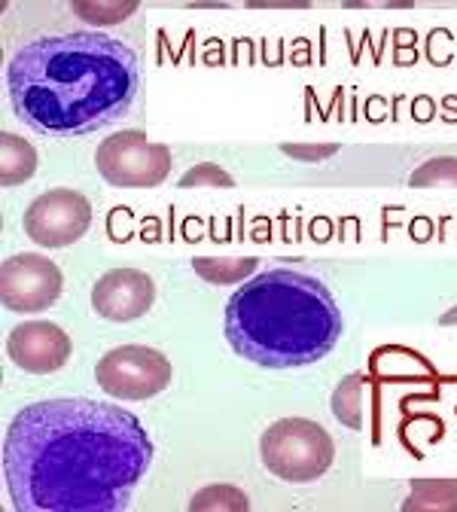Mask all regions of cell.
Instances as JSON below:
<instances>
[{
	"label": "cell",
	"mask_w": 457,
	"mask_h": 512,
	"mask_svg": "<svg viewBox=\"0 0 457 512\" xmlns=\"http://www.w3.org/2000/svg\"><path fill=\"white\" fill-rule=\"evenodd\" d=\"M290 156H311V159H320V156H330V153H336V147H284Z\"/></svg>",
	"instance_id": "16"
},
{
	"label": "cell",
	"mask_w": 457,
	"mask_h": 512,
	"mask_svg": "<svg viewBox=\"0 0 457 512\" xmlns=\"http://www.w3.org/2000/svg\"><path fill=\"white\" fill-rule=\"evenodd\" d=\"M360 394H363V375H348L342 381V388L333 397V412L339 415V421L345 427H360L363 412H360Z\"/></svg>",
	"instance_id": "13"
},
{
	"label": "cell",
	"mask_w": 457,
	"mask_h": 512,
	"mask_svg": "<svg viewBox=\"0 0 457 512\" xmlns=\"http://www.w3.org/2000/svg\"><path fill=\"white\" fill-rule=\"evenodd\" d=\"M454 320H457V308H454V311H448V314L442 317V324H454Z\"/></svg>",
	"instance_id": "17"
},
{
	"label": "cell",
	"mask_w": 457,
	"mask_h": 512,
	"mask_svg": "<svg viewBox=\"0 0 457 512\" xmlns=\"http://www.w3.org/2000/svg\"><path fill=\"white\" fill-rule=\"evenodd\" d=\"M259 455H263L269 473L281 482L308 485L333 467L336 445L320 424L308 418H284L263 433Z\"/></svg>",
	"instance_id": "4"
},
{
	"label": "cell",
	"mask_w": 457,
	"mask_h": 512,
	"mask_svg": "<svg viewBox=\"0 0 457 512\" xmlns=\"http://www.w3.org/2000/svg\"><path fill=\"white\" fill-rule=\"evenodd\" d=\"M199 183H217V186H232V177L214 165H199L195 171H186L180 186H199Z\"/></svg>",
	"instance_id": "15"
},
{
	"label": "cell",
	"mask_w": 457,
	"mask_h": 512,
	"mask_svg": "<svg viewBox=\"0 0 457 512\" xmlns=\"http://www.w3.org/2000/svg\"><path fill=\"white\" fill-rule=\"evenodd\" d=\"M141 61L122 40L74 31L25 43L7 68L16 116L46 138H83L132 110Z\"/></svg>",
	"instance_id": "2"
},
{
	"label": "cell",
	"mask_w": 457,
	"mask_h": 512,
	"mask_svg": "<svg viewBox=\"0 0 457 512\" xmlns=\"http://www.w3.org/2000/svg\"><path fill=\"white\" fill-rule=\"evenodd\" d=\"M253 269H256L253 256H247V260H226V256H214V260H195V272H199L211 284L244 281Z\"/></svg>",
	"instance_id": "12"
},
{
	"label": "cell",
	"mask_w": 457,
	"mask_h": 512,
	"mask_svg": "<svg viewBox=\"0 0 457 512\" xmlns=\"http://www.w3.org/2000/svg\"><path fill=\"white\" fill-rule=\"evenodd\" d=\"M345 330L342 308L320 278L266 269L247 278L226 305V339L256 366L299 369L330 354Z\"/></svg>",
	"instance_id": "3"
},
{
	"label": "cell",
	"mask_w": 457,
	"mask_h": 512,
	"mask_svg": "<svg viewBox=\"0 0 457 512\" xmlns=\"http://www.w3.org/2000/svg\"><path fill=\"white\" fill-rule=\"evenodd\" d=\"M95 165L113 186H156L171 171V150L150 144L144 132H119L98 147Z\"/></svg>",
	"instance_id": "6"
},
{
	"label": "cell",
	"mask_w": 457,
	"mask_h": 512,
	"mask_svg": "<svg viewBox=\"0 0 457 512\" xmlns=\"http://www.w3.org/2000/svg\"><path fill=\"white\" fill-rule=\"evenodd\" d=\"M0 141H4V186L25 183L37 168V150L25 138H16L10 132H4Z\"/></svg>",
	"instance_id": "11"
},
{
	"label": "cell",
	"mask_w": 457,
	"mask_h": 512,
	"mask_svg": "<svg viewBox=\"0 0 457 512\" xmlns=\"http://www.w3.org/2000/svg\"><path fill=\"white\" fill-rule=\"evenodd\" d=\"M92 226V205L74 189H49L25 211V232L40 247H68Z\"/></svg>",
	"instance_id": "7"
},
{
	"label": "cell",
	"mask_w": 457,
	"mask_h": 512,
	"mask_svg": "<svg viewBox=\"0 0 457 512\" xmlns=\"http://www.w3.org/2000/svg\"><path fill=\"white\" fill-rule=\"evenodd\" d=\"M4 305L19 314L43 311L61 296V272L52 260L37 253H16L4 263Z\"/></svg>",
	"instance_id": "8"
},
{
	"label": "cell",
	"mask_w": 457,
	"mask_h": 512,
	"mask_svg": "<svg viewBox=\"0 0 457 512\" xmlns=\"http://www.w3.org/2000/svg\"><path fill=\"white\" fill-rule=\"evenodd\" d=\"M95 378L101 391L116 400H147L171 384V363L147 345H122L98 360Z\"/></svg>",
	"instance_id": "5"
},
{
	"label": "cell",
	"mask_w": 457,
	"mask_h": 512,
	"mask_svg": "<svg viewBox=\"0 0 457 512\" xmlns=\"http://www.w3.org/2000/svg\"><path fill=\"white\" fill-rule=\"evenodd\" d=\"M153 281L150 275L138 269H113L98 278L92 287V308L104 320H116V324H128V320H138L150 311L153 305Z\"/></svg>",
	"instance_id": "9"
},
{
	"label": "cell",
	"mask_w": 457,
	"mask_h": 512,
	"mask_svg": "<svg viewBox=\"0 0 457 512\" xmlns=\"http://www.w3.org/2000/svg\"><path fill=\"white\" fill-rule=\"evenodd\" d=\"M7 354L10 360L31 372V375H46L68 363L71 357V339L61 327L49 324V320H28V324L16 327L7 339Z\"/></svg>",
	"instance_id": "10"
},
{
	"label": "cell",
	"mask_w": 457,
	"mask_h": 512,
	"mask_svg": "<svg viewBox=\"0 0 457 512\" xmlns=\"http://www.w3.org/2000/svg\"><path fill=\"white\" fill-rule=\"evenodd\" d=\"M415 186H457V159H433L424 162L415 174H412Z\"/></svg>",
	"instance_id": "14"
},
{
	"label": "cell",
	"mask_w": 457,
	"mask_h": 512,
	"mask_svg": "<svg viewBox=\"0 0 457 512\" xmlns=\"http://www.w3.org/2000/svg\"><path fill=\"white\" fill-rule=\"evenodd\" d=\"M150 464L141 418L83 397L22 409L4 439V482L22 512H119Z\"/></svg>",
	"instance_id": "1"
}]
</instances>
